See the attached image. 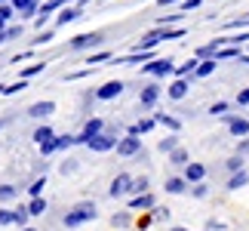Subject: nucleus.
Instances as JSON below:
<instances>
[{
	"instance_id": "nucleus-11",
	"label": "nucleus",
	"mask_w": 249,
	"mask_h": 231,
	"mask_svg": "<svg viewBox=\"0 0 249 231\" xmlns=\"http://www.w3.org/2000/svg\"><path fill=\"white\" fill-rule=\"evenodd\" d=\"M157 99H160V86H157V83L142 86V96H139V105H142V108H154Z\"/></svg>"
},
{
	"instance_id": "nucleus-12",
	"label": "nucleus",
	"mask_w": 249,
	"mask_h": 231,
	"mask_svg": "<svg viewBox=\"0 0 249 231\" xmlns=\"http://www.w3.org/2000/svg\"><path fill=\"white\" fill-rule=\"evenodd\" d=\"M53 111H55V102L43 99V102H34L31 108H28V117H34V120H43V117H50Z\"/></svg>"
},
{
	"instance_id": "nucleus-44",
	"label": "nucleus",
	"mask_w": 249,
	"mask_h": 231,
	"mask_svg": "<svg viewBox=\"0 0 249 231\" xmlns=\"http://www.w3.org/2000/svg\"><path fill=\"white\" fill-rule=\"evenodd\" d=\"M53 34H55V31H40V34H37V40H34V46H43V43H50V40H53Z\"/></svg>"
},
{
	"instance_id": "nucleus-18",
	"label": "nucleus",
	"mask_w": 249,
	"mask_h": 231,
	"mask_svg": "<svg viewBox=\"0 0 249 231\" xmlns=\"http://www.w3.org/2000/svg\"><path fill=\"white\" fill-rule=\"evenodd\" d=\"M197 65H200V59H197V56H191L185 65H178V68H176V77H194Z\"/></svg>"
},
{
	"instance_id": "nucleus-27",
	"label": "nucleus",
	"mask_w": 249,
	"mask_h": 231,
	"mask_svg": "<svg viewBox=\"0 0 249 231\" xmlns=\"http://www.w3.org/2000/svg\"><path fill=\"white\" fill-rule=\"evenodd\" d=\"M18 197V188L16 185H0V204H9V200Z\"/></svg>"
},
{
	"instance_id": "nucleus-60",
	"label": "nucleus",
	"mask_w": 249,
	"mask_h": 231,
	"mask_svg": "<svg viewBox=\"0 0 249 231\" xmlns=\"http://www.w3.org/2000/svg\"><path fill=\"white\" fill-rule=\"evenodd\" d=\"M0 3H6V0H0Z\"/></svg>"
},
{
	"instance_id": "nucleus-1",
	"label": "nucleus",
	"mask_w": 249,
	"mask_h": 231,
	"mask_svg": "<svg viewBox=\"0 0 249 231\" xmlns=\"http://www.w3.org/2000/svg\"><path fill=\"white\" fill-rule=\"evenodd\" d=\"M95 216H99V210H95L92 200H80V204H74L68 213H65V225H68V228H80L86 222H92Z\"/></svg>"
},
{
	"instance_id": "nucleus-40",
	"label": "nucleus",
	"mask_w": 249,
	"mask_h": 231,
	"mask_svg": "<svg viewBox=\"0 0 249 231\" xmlns=\"http://www.w3.org/2000/svg\"><path fill=\"white\" fill-rule=\"evenodd\" d=\"M43 188H46V179H34L28 191H31V197H40V194H43Z\"/></svg>"
},
{
	"instance_id": "nucleus-16",
	"label": "nucleus",
	"mask_w": 249,
	"mask_h": 231,
	"mask_svg": "<svg viewBox=\"0 0 249 231\" xmlns=\"http://www.w3.org/2000/svg\"><path fill=\"white\" fill-rule=\"evenodd\" d=\"M228 130H231V136H237V139H243V136H249V120L246 117H231V123H228Z\"/></svg>"
},
{
	"instance_id": "nucleus-32",
	"label": "nucleus",
	"mask_w": 249,
	"mask_h": 231,
	"mask_svg": "<svg viewBox=\"0 0 249 231\" xmlns=\"http://www.w3.org/2000/svg\"><path fill=\"white\" fill-rule=\"evenodd\" d=\"M145 191H148V176H136L132 179V194H145Z\"/></svg>"
},
{
	"instance_id": "nucleus-15",
	"label": "nucleus",
	"mask_w": 249,
	"mask_h": 231,
	"mask_svg": "<svg viewBox=\"0 0 249 231\" xmlns=\"http://www.w3.org/2000/svg\"><path fill=\"white\" fill-rule=\"evenodd\" d=\"M129 210H154V194H132L129 197Z\"/></svg>"
},
{
	"instance_id": "nucleus-52",
	"label": "nucleus",
	"mask_w": 249,
	"mask_h": 231,
	"mask_svg": "<svg viewBox=\"0 0 249 231\" xmlns=\"http://www.w3.org/2000/svg\"><path fill=\"white\" fill-rule=\"evenodd\" d=\"M151 222H154V216H142V219H139V222H136V225H139V231H142V228H148Z\"/></svg>"
},
{
	"instance_id": "nucleus-50",
	"label": "nucleus",
	"mask_w": 249,
	"mask_h": 231,
	"mask_svg": "<svg viewBox=\"0 0 249 231\" xmlns=\"http://www.w3.org/2000/svg\"><path fill=\"white\" fill-rule=\"evenodd\" d=\"M237 105H249V90H240V93H237Z\"/></svg>"
},
{
	"instance_id": "nucleus-9",
	"label": "nucleus",
	"mask_w": 249,
	"mask_h": 231,
	"mask_svg": "<svg viewBox=\"0 0 249 231\" xmlns=\"http://www.w3.org/2000/svg\"><path fill=\"white\" fill-rule=\"evenodd\" d=\"M13 9L18 13V19H37L40 3H37V0H13Z\"/></svg>"
},
{
	"instance_id": "nucleus-42",
	"label": "nucleus",
	"mask_w": 249,
	"mask_h": 231,
	"mask_svg": "<svg viewBox=\"0 0 249 231\" xmlns=\"http://www.w3.org/2000/svg\"><path fill=\"white\" fill-rule=\"evenodd\" d=\"M40 154H43V157H50V154H55V136H53L50 142H43V145H40Z\"/></svg>"
},
{
	"instance_id": "nucleus-59",
	"label": "nucleus",
	"mask_w": 249,
	"mask_h": 231,
	"mask_svg": "<svg viewBox=\"0 0 249 231\" xmlns=\"http://www.w3.org/2000/svg\"><path fill=\"white\" fill-rule=\"evenodd\" d=\"M3 90H6V86H0V96H3Z\"/></svg>"
},
{
	"instance_id": "nucleus-17",
	"label": "nucleus",
	"mask_w": 249,
	"mask_h": 231,
	"mask_svg": "<svg viewBox=\"0 0 249 231\" xmlns=\"http://www.w3.org/2000/svg\"><path fill=\"white\" fill-rule=\"evenodd\" d=\"M203 176H206L203 163H188V167H185V179L188 182H203Z\"/></svg>"
},
{
	"instance_id": "nucleus-37",
	"label": "nucleus",
	"mask_w": 249,
	"mask_h": 231,
	"mask_svg": "<svg viewBox=\"0 0 249 231\" xmlns=\"http://www.w3.org/2000/svg\"><path fill=\"white\" fill-rule=\"evenodd\" d=\"M13 13H16V9H13V6H6V3H0V31H3V28H6V22H9V19H13Z\"/></svg>"
},
{
	"instance_id": "nucleus-8",
	"label": "nucleus",
	"mask_w": 249,
	"mask_h": 231,
	"mask_svg": "<svg viewBox=\"0 0 249 231\" xmlns=\"http://www.w3.org/2000/svg\"><path fill=\"white\" fill-rule=\"evenodd\" d=\"M120 93H123V80H108V83H102L99 90H95V99L111 102V99H117Z\"/></svg>"
},
{
	"instance_id": "nucleus-39",
	"label": "nucleus",
	"mask_w": 249,
	"mask_h": 231,
	"mask_svg": "<svg viewBox=\"0 0 249 231\" xmlns=\"http://www.w3.org/2000/svg\"><path fill=\"white\" fill-rule=\"evenodd\" d=\"M228 31H237V28H249V16H240V19H231V22L225 25Z\"/></svg>"
},
{
	"instance_id": "nucleus-41",
	"label": "nucleus",
	"mask_w": 249,
	"mask_h": 231,
	"mask_svg": "<svg viewBox=\"0 0 249 231\" xmlns=\"http://www.w3.org/2000/svg\"><path fill=\"white\" fill-rule=\"evenodd\" d=\"M225 167H228V170H231V173H240V170H243V157H240V154H234V157H231V160H228V163H225Z\"/></svg>"
},
{
	"instance_id": "nucleus-21",
	"label": "nucleus",
	"mask_w": 249,
	"mask_h": 231,
	"mask_svg": "<svg viewBox=\"0 0 249 231\" xmlns=\"http://www.w3.org/2000/svg\"><path fill=\"white\" fill-rule=\"evenodd\" d=\"M43 68H46V62H31V65H25V68L18 71V77H25V80H31V77H37V74H40Z\"/></svg>"
},
{
	"instance_id": "nucleus-25",
	"label": "nucleus",
	"mask_w": 249,
	"mask_h": 231,
	"mask_svg": "<svg viewBox=\"0 0 249 231\" xmlns=\"http://www.w3.org/2000/svg\"><path fill=\"white\" fill-rule=\"evenodd\" d=\"M55 136V133H53V127H46V123H43V127H37L34 130V142H37V145H43V142H50Z\"/></svg>"
},
{
	"instance_id": "nucleus-30",
	"label": "nucleus",
	"mask_w": 249,
	"mask_h": 231,
	"mask_svg": "<svg viewBox=\"0 0 249 231\" xmlns=\"http://www.w3.org/2000/svg\"><path fill=\"white\" fill-rule=\"evenodd\" d=\"M65 3H68V0H46V3L40 6V13H43V16H53V13H59Z\"/></svg>"
},
{
	"instance_id": "nucleus-34",
	"label": "nucleus",
	"mask_w": 249,
	"mask_h": 231,
	"mask_svg": "<svg viewBox=\"0 0 249 231\" xmlns=\"http://www.w3.org/2000/svg\"><path fill=\"white\" fill-rule=\"evenodd\" d=\"M160 151H163V154H169V151H176L178 148V139L176 136H166V139H160V145H157Z\"/></svg>"
},
{
	"instance_id": "nucleus-29",
	"label": "nucleus",
	"mask_w": 249,
	"mask_h": 231,
	"mask_svg": "<svg viewBox=\"0 0 249 231\" xmlns=\"http://www.w3.org/2000/svg\"><path fill=\"white\" fill-rule=\"evenodd\" d=\"M28 210H31V216H43V213H46V200H43V194H40V197H31Z\"/></svg>"
},
{
	"instance_id": "nucleus-55",
	"label": "nucleus",
	"mask_w": 249,
	"mask_h": 231,
	"mask_svg": "<svg viewBox=\"0 0 249 231\" xmlns=\"http://www.w3.org/2000/svg\"><path fill=\"white\" fill-rule=\"evenodd\" d=\"M160 6H169V3H181V0H157Z\"/></svg>"
},
{
	"instance_id": "nucleus-54",
	"label": "nucleus",
	"mask_w": 249,
	"mask_h": 231,
	"mask_svg": "<svg viewBox=\"0 0 249 231\" xmlns=\"http://www.w3.org/2000/svg\"><path fill=\"white\" fill-rule=\"evenodd\" d=\"M6 40H9V34H6V28H3V31H0V46H3Z\"/></svg>"
},
{
	"instance_id": "nucleus-19",
	"label": "nucleus",
	"mask_w": 249,
	"mask_h": 231,
	"mask_svg": "<svg viewBox=\"0 0 249 231\" xmlns=\"http://www.w3.org/2000/svg\"><path fill=\"white\" fill-rule=\"evenodd\" d=\"M166 194H185V188H188V179H176V176H172V179H166Z\"/></svg>"
},
{
	"instance_id": "nucleus-35",
	"label": "nucleus",
	"mask_w": 249,
	"mask_h": 231,
	"mask_svg": "<svg viewBox=\"0 0 249 231\" xmlns=\"http://www.w3.org/2000/svg\"><path fill=\"white\" fill-rule=\"evenodd\" d=\"M28 219H31V210H28V207H18V210H16V225H18V228H25V225H28Z\"/></svg>"
},
{
	"instance_id": "nucleus-33",
	"label": "nucleus",
	"mask_w": 249,
	"mask_h": 231,
	"mask_svg": "<svg viewBox=\"0 0 249 231\" xmlns=\"http://www.w3.org/2000/svg\"><path fill=\"white\" fill-rule=\"evenodd\" d=\"M22 90H28V80H25V77H18L16 83H9L6 90H3V96H16V93H22Z\"/></svg>"
},
{
	"instance_id": "nucleus-58",
	"label": "nucleus",
	"mask_w": 249,
	"mask_h": 231,
	"mask_svg": "<svg viewBox=\"0 0 249 231\" xmlns=\"http://www.w3.org/2000/svg\"><path fill=\"white\" fill-rule=\"evenodd\" d=\"M22 231H34V228H28V225H25V228H22Z\"/></svg>"
},
{
	"instance_id": "nucleus-20",
	"label": "nucleus",
	"mask_w": 249,
	"mask_h": 231,
	"mask_svg": "<svg viewBox=\"0 0 249 231\" xmlns=\"http://www.w3.org/2000/svg\"><path fill=\"white\" fill-rule=\"evenodd\" d=\"M215 65H218V59L213 56V59H200V65H197V71H194V77H209L215 71Z\"/></svg>"
},
{
	"instance_id": "nucleus-4",
	"label": "nucleus",
	"mask_w": 249,
	"mask_h": 231,
	"mask_svg": "<svg viewBox=\"0 0 249 231\" xmlns=\"http://www.w3.org/2000/svg\"><path fill=\"white\" fill-rule=\"evenodd\" d=\"M132 179H136V176H129V173H120V176H114L108 194H111V197H129V194H132Z\"/></svg>"
},
{
	"instance_id": "nucleus-2",
	"label": "nucleus",
	"mask_w": 249,
	"mask_h": 231,
	"mask_svg": "<svg viewBox=\"0 0 249 231\" xmlns=\"http://www.w3.org/2000/svg\"><path fill=\"white\" fill-rule=\"evenodd\" d=\"M117 142H120V139L114 136V130H108V133L102 130L99 136H92L89 142H86V148H89V151H102V154H105V151H114V148H117Z\"/></svg>"
},
{
	"instance_id": "nucleus-57",
	"label": "nucleus",
	"mask_w": 249,
	"mask_h": 231,
	"mask_svg": "<svg viewBox=\"0 0 249 231\" xmlns=\"http://www.w3.org/2000/svg\"><path fill=\"white\" fill-rule=\"evenodd\" d=\"M74 3H77V6H80V3H86V0H74Z\"/></svg>"
},
{
	"instance_id": "nucleus-45",
	"label": "nucleus",
	"mask_w": 249,
	"mask_h": 231,
	"mask_svg": "<svg viewBox=\"0 0 249 231\" xmlns=\"http://www.w3.org/2000/svg\"><path fill=\"white\" fill-rule=\"evenodd\" d=\"M59 170H62V176H68V173H74V170H77V160H71V157H68V160H65Z\"/></svg>"
},
{
	"instance_id": "nucleus-61",
	"label": "nucleus",
	"mask_w": 249,
	"mask_h": 231,
	"mask_svg": "<svg viewBox=\"0 0 249 231\" xmlns=\"http://www.w3.org/2000/svg\"><path fill=\"white\" fill-rule=\"evenodd\" d=\"M0 127H3V120H0Z\"/></svg>"
},
{
	"instance_id": "nucleus-48",
	"label": "nucleus",
	"mask_w": 249,
	"mask_h": 231,
	"mask_svg": "<svg viewBox=\"0 0 249 231\" xmlns=\"http://www.w3.org/2000/svg\"><path fill=\"white\" fill-rule=\"evenodd\" d=\"M200 3H203V0H181V9H185V13H188V9H197Z\"/></svg>"
},
{
	"instance_id": "nucleus-49",
	"label": "nucleus",
	"mask_w": 249,
	"mask_h": 231,
	"mask_svg": "<svg viewBox=\"0 0 249 231\" xmlns=\"http://www.w3.org/2000/svg\"><path fill=\"white\" fill-rule=\"evenodd\" d=\"M6 34H9V40H13V37H22V25H13V28H6Z\"/></svg>"
},
{
	"instance_id": "nucleus-28",
	"label": "nucleus",
	"mask_w": 249,
	"mask_h": 231,
	"mask_svg": "<svg viewBox=\"0 0 249 231\" xmlns=\"http://www.w3.org/2000/svg\"><path fill=\"white\" fill-rule=\"evenodd\" d=\"M108 59H114V53H111V50H102V53H92L89 59H86V65H92V68H95V65L108 62Z\"/></svg>"
},
{
	"instance_id": "nucleus-47",
	"label": "nucleus",
	"mask_w": 249,
	"mask_h": 231,
	"mask_svg": "<svg viewBox=\"0 0 249 231\" xmlns=\"http://www.w3.org/2000/svg\"><path fill=\"white\" fill-rule=\"evenodd\" d=\"M225 111H228V102H215L213 108H209V114H218V117H222Z\"/></svg>"
},
{
	"instance_id": "nucleus-56",
	"label": "nucleus",
	"mask_w": 249,
	"mask_h": 231,
	"mask_svg": "<svg viewBox=\"0 0 249 231\" xmlns=\"http://www.w3.org/2000/svg\"><path fill=\"white\" fill-rule=\"evenodd\" d=\"M169 231H188V228H169Z\"/></svg>"
},
{
	"instance_id": "nucleus-26",
	"label": "nucleus",
	"mask_w": 249,
	"mask_h": 231,
	"mask_svg": "<svg viewBox=\"0 0 249 231\" xmlns=\"http://www.w3.org/2000/svg\"><path fill=\"white\" fill-rule=\"evenodd\" d=\"M157 123H160V127H166V130H172V133L181 130V123L176 117H169V114H157Z\"/></svg>"
},
{
	"instance_id": "nucleus-6",
	"label": "nucleus",
	"mask_w": 249,
	"mask_h": 231,
	"mask_svg": "<svg viewBox=\"0 0 249 231\" xmlns=\"http://www.w3.org/2000/svg\"><path fill=\"white\" fill-rule=\"evenodd\" d=\"M95 46H102V34L99 31H92V34H77L71 40V50L74 53H80V50H95Z\"/></svg>"
},
{
	"instance_id": "nucleus-38",
	"label": "nucleus",
	"mask_w": 249,
	"mask_h": 231,
	"mask_svg": "<svg viewBox=\"0 0 249 231\" xmlns=\"http://www.w3.org/2000/svg\"><path fill=\"white\" fill-rule=\"evenodd\" d=\"M178 37H185V28H163V40H178Z\"/></svg>"
},
{
	"instance_id": "nucleus-3",
	"label": "nucleus",
	"mask_w": 249,
	"mask_h": 231,
	"mask_svg": "<svg viewBox=\"0 0 249 231\" xmlns=\"http://www.w3.org/2000/svg\"><path fill=\"white\" fill-rule=\"evenodd\" d=\"M142 71L145 74H151V77H169V74H176V65H172V59H151V62H145L142 65Z\"/></svg>"
},
{
	"instance_id": "nucleus-43",
	"label": "nucleus",
	"mask_w": 249,
	"mask_h": 231,
	"mask_svg": "<svg viewBox=\"0 0 249 231\" xmlns=\"http://www.w3.org/2000/svg\"><path fill=\"white\" fill-rule=\"evenodd\" d=\"M191 194H194V197H206V194H209V188L203 185V182H194V188H191Z\"/></svg>"
},
{
	"instance_id": "nucleus-24",
	"label": "nucleus",
	"mask_w": 249,
	"mask_h": 231,
	"mask_svg": "<svg viewBox=\"0 0 249 231\" xmlns=\"http://www.w3.org/2000/svg\"><path fill=\"white\" fill-rule=\"evenodd\" d=\"M157 127V117H148V120H139L136 127H129V133H136V136H142V133H151Z\"/></svg>"
},
{
	"instance_id": "nucleus-36",
	"label": "nucleus",
	"mask_w": 249,
	"mask_h": 231,
	"mask_svg": "<svg viewBox=\"0 0 249 231\" xmlns=\"http://www.w3.org/2000/svg\"><path fill=\"white\" fill-rule=\"evenodd\" d=\"M71 145H77L74 136H55V151H68Z\"/></svg>"
},
{
	"instance_id": "nucleus-13",
	"label": "nucleus",
	"mask_w": 249,
	"mask_h": 231,
	"mask_svg": "<svg viewBox=\"0 0 249 231\" xmlns=\"http://www.w3.org/2000/svg\"><path fill=\"white\" fill-rule=\"evenodd\" d=\"M83 13H80V6H62L59 9V16H55V28H65V25H71V22H77Z\"/></svg>"
},
{
	"instance_id": "nucleus-23",
	"label": "nucleus",
	"mask_w": 249,
	"mask_h": 231,
	"mask_svg": "<svg viewBox=\"0 0 249 231\" xmlns=\"http://www.w3.org/2000/svg\"><path fill=\"white\" fill-rule=\"evenodd\" d=\"M169 167H188V151L185 148L169 151Z\"/></svg>"
},
{
	"instance_id": "nucleus-10",
	"label": "nucleus",
	"mask_w": 249,
	"mask_h": 231,
	"mask_svg": "<svg viewBox=\"0 0 249 231\" xmlns=\"http://www.w3.org/2000/svg\"><path fill=\"white\" fill-rule=\"evenodd\" d=\"M160 40H163V28H154L151 34H145V37H142V40H139L136 46H132V53H142V50H154V46H157Z\"/></svg>"
},
{
	"instance_id": "nucleus-51",
	"label": "nucleus",
	"mask_w": 249,
	"mask_h": 231,
	"mask_svg": "<svg viewBox=\"0 0 249 231\" xmlns=\"http://www.w3.org/2000/svg\"><path fill=\"white\" fill-rule=\"evenodd\" d=\"M172 22H181V16H163V19H160V25H163V28L172 25Z\"/></svg>"
},
{
	"instance_id": "nucleus-7",
	"label": "nucleus",
	"mask_w": 249,
	"mask_h": 231,
	"mask_svg": "<svg viewBox=\"0 0 249 231\" xmlns=\"http://www.w3.org/2000/svg\"><path fill=\"white\" fill-rule=\"evenodd\" d=\"M102 130H105V120L102 117H92V120H86V127H83L80 136H74V142H77V145H86V142H89L92 136H99Z\"/></svg>"
},
{
	"instance_id": "nucleus-46",
	"label": "nucleus",
	"mask_w": 249,
	"mask_h": 231,
	"mask_svg": "<svg viewBox=\"0 0 249 231\" xmlns=\"http://www.w3.org/2000/svg\"><path fill=\"white\" fill-rule=\"evenodd\" d=\"M111 225H114V228H123V225H129V216H126V213L114 216V219H111Z\"/></svg>"
},
{
	"instance_id": "nucleus-31",
	"label": "nucleus",
	"mask_w": 249,
	"mask_h": 231,
	"mask_svg": "<svg viewBox=\"0 0 249 231\" xmlns=\"http://www.w3.org/2000/svg\"><path fill=\"white\" fill-rule=\"evenodd\" d=\"M3 225H16V210L0 207V228H3Z\"/></svg>"
},
{
	"instance_id": "nucleus-22",
	"label": "nucleus",
	"mask_w": 249,
	"mask_h": 231,
	"mask_svg": "<svg viewBox=\"0 0 249 231\" xmlns=\"http://www.w3.org/2000/svg\"><path fill=\"white\" fill-rule=\"evenodd\" d=\"M246 182H249V173H246V170H240V173H234V176H231L228 188H231V191H240V188H246Z\"/></svg>"
},
{
	"instance_id": "nucleus-5",
	"label": "nucleus",
	"mask_w": 249,
	"mask_h": 231,
	"mask_svg": "<svg viewBox=\"0 0 249 231\" xmlns=\"http://www.w3.org/2000/svg\"><path fill=\"white\" fill-rule=\"evenodd\" d=\"M117 154H120V157H136V154H142V139L136 136V133L123 136L117 142Z\"/></svg>"
},
{
	"instance_id": "nucleus-14",
	"label": "nucleus",
	"mask_w": 249,
	"mask_h": 231,
	"mask_svg": "<svg viewBox=\"0 0 249 231\" xmlns=\"http://www.w3.org/2000/svg\"><path fill=\"white\" fill-rule=\"evenodd\" d=\"M166 96H169V99H185V96H188V77H178V80H172L169 83V90H166Z\"/></svg>"
},
{
	"instance_id": "nucleus-53",
	"label": "nucleus",
	"mask_w": 249,
	"mask_h": 231,
	"mask_svg": "<svg viewBox=\"0 0 249 231\" xmlns=\"http://www.w3.org/2000/svg\"><path fill=\"white\" fill-rule=\"evenodd\" d=\"M246 151H249V139H243L240 145H237V154H246Z\"/></svg>"
}]
</instances>
